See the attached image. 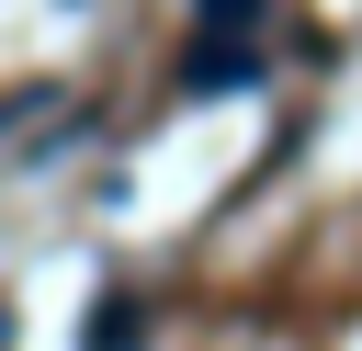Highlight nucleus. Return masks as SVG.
Returning a JSON list of instances; mask_svg holds the SVG:
<instances>
[{
  "instance_id": "obj_1",
  "label": "nucleus",
  "mask_w": 362,
  "mask_h": 351,
  "mask_svg": "<svg viewBox=\"0 0 362 351\" xmlns=\"http://www.w3.org/2000/svg\"><path fill=\"white\" fill-rule=\"evenodd\" d=\"M260 68H272V45H204V34L181 45V91H249Z\"/></svg>"
},
{
  "instance_id": "obj_2",
  "label": "nucleus",
  "mask_w": 362,
  "mask_h": 351,
  "mask_svg": "<svg viewBox=\"0 0 362 351\" xmlns=\"http://www.w3.org/2000/svg\"><path fill=\"white\" fill-rule=\"evenodd\" d=\"M192 34L204 45H260V0H192Z\"/></svg>"
},
{
  "instance_id": "obj_3",
  "label": "nucleus",
  "mask_w": 362,
  "mask_h": 351,
  "mask_svg": "<svg viewBox=\"0 0 362 351\" xmlns=\"http://www.w3.org/2000/svg\"><path fill=\"white\" fill-rule=\"evenodd\" d=\"M90 351H136V306H124V294H113V306L90 317Z\"/></svg>"
}]
</instances>
